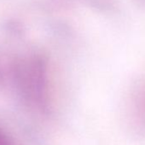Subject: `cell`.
I'll return each instance as SVG.
<instances>
[{
    "label": "cell",
    "instance_id": "6da1fadb",
    "mask_svg": "<svg viewBox=\"0 0 145 145\" xmlns=\"http://www.w3.org/2000/svg\"><path fill=\"white\" fill-rule=\"evenodd\" d=\"M0 145H13L9 137L0 131Z\"/></svg>",
    "mask_w": 145,
    "mask_h": 145
}]
</instances>
